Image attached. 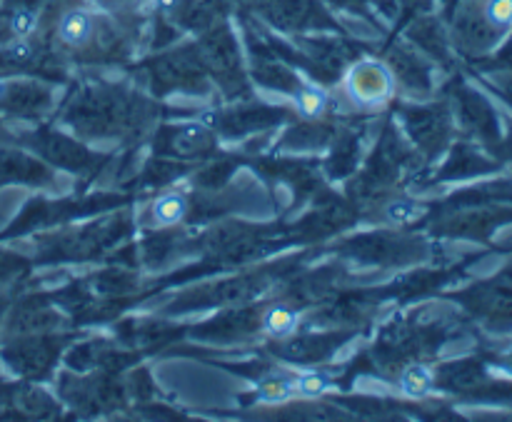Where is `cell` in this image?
I'll use <instances>...</instances> for the list:
<instances>
[{
  "mask_svg": "<svg viewBox=\"0 0 512 422\" xmlns=\"http://www.w3.org/2000/svg\"><path fill=\"white\" fill-rule=\"evenodd\" d=\"M423 215H425L423 205L415 203V200H408V198L390 200V203L383 208V218L393 225H413V223H418Z\"/></svg>",
  "mask_w": 512,
  "mask_h": 422,
  "instance_id": "cell-8",
  "label": "cell"
},
{
  "mask_svg": "<svg viewBox=\"0 0 512 422\" xmlns=\"http://www.w3.org/2000/svg\"><path fill=\"white\" fill-rule=\"evenodd\" d=\"M58 38L70 48H83L93 38V18L80 8L68 10L58 23Z\"/></svg>",
  "mask_w": 512,
  "mask_h": 422,
  "instance_id": "cell-3",
  "label": "cell"
},
{
  "mask_svg": "<svg viewBox=\"0 0 512 422\" xmlns=\"http://www.w3.org/2000/svg\"><path fill=\"white\" fill-rule=\"evenodd\" d=\"M330 95L325 93L320 85H303V88L295 93V110H298L300 118L318 120L323 118L325 110H328Z\"/></svg>",
  "mask_w": 512,
  "mask_h": 422,
  "instance_id": "cell-5",
  "label": "cell"
},
{
  "mask_svg": "<svg viewBox=\"0 0 512 422\" xmlns=\"http://www.w3.org/2000/svg\"><path fill=\"white\" fill-rule=\"evenodd\" d=\"M500 368H503L508 375H512V353H508L503 360H500Z\"/></svg>",
  "mask_w": 512,
  "mask_h": 422,
  "instance_id": "cell-13",
  "label": "cell"
},
{
  "mask_svg": "<svg viewBox=\"0 0 512 422\" xmlns=\"http://www.w3.org/2000/svg\"><path fill=\"white\" fill-rule=\"evenodd\" d=\"M330 388H333V380L323 370H308V373L295 378V393H298V398H323Z\"/></svg>",
  "mask_w": 512,
  "mask_h": 422,
  "instance_id": "cell-9",
  "label": "cell"
},
{
  "mask_svg": "<svg viewBox=\"0 0 512 422\" xmlns=\"http://www.w3.org/2000/svg\"><path fill=\"white\" fill-rule=\"evenodd\" d=\"M505 90H508V95H510V103H512V78L508 80V85H505Z\"/></svg>",
  "mask_w": 512,
  "mask_h": 422,
  "instance_id": "cell-15",
  "label": "cell"
},
{
  "mask_svg": "<svg viewBox=\"0 0 512 422\" xmlns=\"http://www.w3.org/2000/svg\"><path fill=\"white\" fill-rule=\"evenodd\" d=\"M33 55L35 48L28 38H15L8 48L0 50V65H28Z\"/></svg>",
  "mask_w": 512,
  "mask_h": 422,
  "instance_id": "cell-12",
  "label": "cell"
},
{
  "mask_svg": "<svg viewBox=\"0 0 512 422\" xmlns=\"http://www.w3.org/2000/svg\"><path fill=\"white\" fill-rule=\"evenodd\" d=\"M483 20L493 30H510L512 28V0H485Z\"/></svg>",
  "mask_w": 512,
  "mask_h": 422,
  "instance_id": "cell-11",
  "label": "cell"
},
{
  "mask_svg": "<svg viewBox=\"0 0 512 422\" xmlns=\"http://www.w3.org/2000/svg\"><path fill=\"white\" fill-rule=\"evenodd\" d=\"M188 210H190L188 198H185L183 193H178V190H170V193L158 195V198L153 200V205H150V213H148L150 225H155V228H170V225H178L183 223Z\"/></svg>",
  "mask_w": 512,
  "mask_h": 422,
  "instance_id": "cell-2",
  "label": "cell"
},
{
  "mask_svg": "<svg viewBox=\"0 0 512 422\" xmlns=\"http://www.w3.org/2000/svg\"><path fill=\"white\" fill-rule=\"evenodd\" d=\"M400 393L408 395V398L420 400L428 398L435 388V373L425 363H410L408 368L400 373Z\"/></svg>",
  "mask_w": 512,
  "mask_h": 422,
  "instance_id": "cell-4",
  "label": "cell"
},
{
  "mask_svg": "<svg viewBox=\"0 0 512 422\" xmlns=\"http://www.w3.org/2000/svg\"><path fill=\"white\" fill-rule=\"evenodd\" d=\"M158 5H160V8H173L175 0H158Z\"/></svg>",
  "mask_w": 512,
  "mask_h": 422,
  "instance_id": "cell-14",
  "label": "cell"
},
{
  "mask_svg": "<svg viewBox=\"0 0 512 422\" xmlns=\"http://www.w3.org/2000/svg\"><path fill=\"white\" fill-rule=\"evenodd\" d=\"M263 328L268 330V335L273 338H288L298 328V313L290 310L288 305H273V308L265 310L263 315Z\"/></svg>",
  "mask_w": 512,
  "mask_h": 422,
  "instance_id": "cell-6",
  "label": "cell"
},
{
  "mask_svg": "<svg viewBox=\"0 0 512 422\" xmlns=\"http://www.w3.org/2000/svg\"><path fill=\"white\" fill-rule=\"evenodd\" d=\"M5 23H8V33L13 38H28L35 30V25H38V13L30 5H18V8L10 10Z\"/></svg>",
  "mask_w": 512,
  "mask_h": 422,
  "instance_id": "cell-10",
  "label": "cell"
},
{
  "mask_svg": "<svg viewBox=\"0 0 512 422\" xmlns=\"http://www.w3.org/2000/svg\"><path fill=\"white\" fill-rule=\"evenodd\" d=\"M258 398L265 405H283L290 403L293 398H298L295 393V378H268L260 383Z\"/></svg>",
  "mask_w": 512,
  "mask_h": 422,
  "instance_id": "cell-7",
  "label": "cell"
},
{
  "mask_svg": "<svg viewBox=\"0 0 512 422\" xmlns=\"http://www.w3.org/2000/svg\"><path fill=\"white\" fill-rule=\"evenodd\" d=\"M0 405H3V390H0Z\"/></svg>",
  "mask_w": 512,
  "mask_h": 422,
  "instance_id": "cell-16",
  "label": "cell"
},
{
  "mask_svg": "<svg viewBox=\"0 0 512 422\" xmlns=\"http://www.w3.org/2000/svg\"><path fill=\"white\" fill-rule=\"evenodd\" d=\"M343 93L355 110H380L393 100L395 75L393 70L378 60L355 63L343 78Z\"/></svg>",
  "mask_w": 512,
  "mask_h": 422,
  "instance_id": "cell-1",
  "label": "cell"
}]
</instances>
